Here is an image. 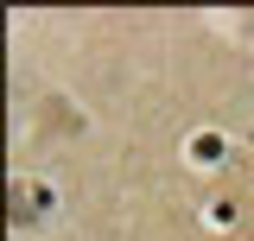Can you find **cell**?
I'll list each match as a JSON object with an SVG mask.
<instances>
[{
  "instance_id": "1",
  "label": "cell",
  "mask_w": 254,
  "mask_h": 241,
  "mask_svg": "<svg viewBox=\"0 0 254 241\" xmlns=\"http://www.w3.org/2000/svg\"><path fill=\"white\" fill-rule=\"evenodd\" d=\"M13 197H19V203H13V216H19V222H32V216L45 210V190H38V184H19Z\"/></svg>"
}]
</instances>
